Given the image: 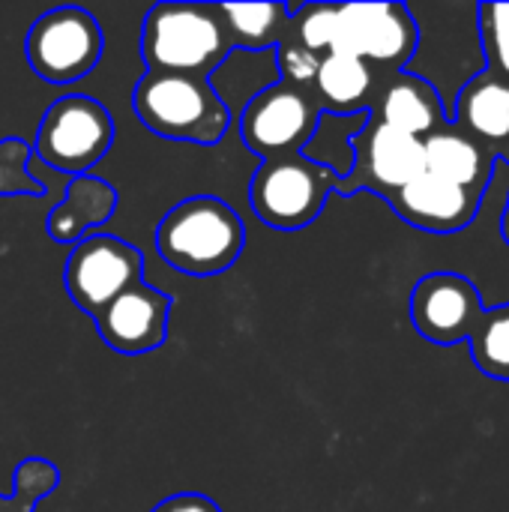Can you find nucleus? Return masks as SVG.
I'll list each match as a JSON object with an SVG mask.
<instances>
[{
  "instance_id": "nucleus-8",
  "label": "nucleus",
  "mask_w": 509,
  "mask_h": 512,
  "mask_svg": "<svg viewBox=\"0 0 509 512\" xmlns=\"http://www.w3.org/2000/svg\"><path fill=\"white\" fill-rule=\"evenodd\" d=\"M321 108L312 96V90L294 87L288 81H279L267 90H261L240 114V138L243 144L261 156V162L285 159L303 153L306 141L312 138L318 126Z\"/></svg>"
},
{
  "instance_id": "nucleus-16",
  "label": "nucleus",
  "mask_w": 509,
  "mask_h": 512,
  "mask_svg": "<svg viewBox=\"0 0 509 512\" xmlns=\"http://www.w3.org/2000/svg\"><path fill=\"white\" fill-rule=\"evenodd\" d=\"M114 207H117V192L111 183L93 174L72 177L63 201L48 213L45 231L54 243L75 246L78 240L93 234V228L105 225L114 216Z\"/></svg>"
},
{
  "instance_id": "nucleus-13",
  "label": "nucleus",
  "mask_w": 509,
  "mask_h": 512,
  "mask_svg": "<svg viewBox=\"0 0 509 512\" xmlns=\"http://www.w3.org/2000/svg\"><path fill=\"white\" fill-rule=\"evenodd\" d=\"M483 195H474L456 183H447L444 177L423 171L417 174L405 189H399L390 198V207L399 219L420 231L432 234H456L468 228L480 213Z\"/></svg>"
},
{
  "instance_id": "nucleus-14",
  "label": "nucleus",
  "mask_w": 509,
  "mask_h": 512,
  "mask_svg": "<svg viewBox=\"0 0 509 512\" xmlns=\"http://www.w3.org/2000/svg\"><path fill=\"white\" fill-rule=\"evenodd\" d=\"M369 114L417 141L429 138L447 123L438 90L426 78L411 72L381 75Z\"/></svg>"
},
{
  "instance_id": "nucleus-2",
  "label": "nucleus",
  "mask_w": 509,
  "mask_h": 512,
  "mask_svg": "<svg viewBox=\"0 0 509 512\" xmlns=\"http://www.w3.org/2000/svg\"><path fill=\"white\" fill-rule=\"evenodd\" d=\"M246 246L243 219L213 195H195L165 213L156 228V252L186 276H216L234 267Z\"/></svg>"
},
{
  "instance_id": "nucleus-5",
  "label": "nucleus",
  "mask_w": 509,
  "mask_h": 512,
  "mask_svg": "<svg viewBox=\"0 0 509 512\" xmlns=\"http://www.w3.org/2000/svg\"><path fill=\"white\" fill-rule=\"evenodd\" d=\"M336 183V174L297 153L261 162L249 186V201L264 225L276 231H300L324 213Z\"/></svg>"
},
{
  "instance_id": "nucleus-22",
  "label": "nucleus",
  "mask_w": 509,
  "mask_h": 512,
  "mask_svg": "<svg viewBox=\"0 0 509 512\" xmlns=\"http://www.w3.org/2000/svg\"><path fill=\"white\" fill-rule=\"evenodd\" d=\"M60 486V471L45 459H24L12 474V495L3 501L0 512H33L36 501L51 495Z\"/></svg>"
},
{
  "instance_id": "nucleus-4",
  "label": "nucleus",
  "mask_w": 509,
  "mask_h": 512,
  "mask_svg": "<svg viewBox=\"0 0 509 512\" xmlns=\"http://www.w3.org/2000/svg\"><path fill=\"white\" fill-rule=\"evenodd\" d=\"M111 144H114V120L108 108L90 96L72 93V96H60L45 111L33 141V156L60 174L84 177L90 174L93 165H99V159L111 150Z\"/></svg>"
},
{
  "instance_id": "nucleus-6",
  "label": "nucleus",
  "mask_w": 509,
  "mask_h": 512,
  "mask_svg": "<svg viewBox=\"0 0 509 512\" xmlns=\"http://www.w3.org/2000/svg\"><path fill=\"white\" fill-rule=\"evenodd\" d=\"M420 42V27L405 3H339L333 51L354 54L378 75L405 72Z\"/></svg>"
},
{
  "instance_id": "nucleus-18",
  "label": "nucleus",
  "mask_w": 509,
  "mask_h": 512,
  "mask_svg": "<svg viewBox=\"0 0 509 512\" xmlns=\"http://www.w3.org/2000/svg\"><path fill=\"white\" fill-rule=\"evenodd\" d=\"M381 75L354 54L333 51L318 63L312 96L324 114H363L369 111Z\"/></svg>"
},
{
  "instance_id": "nucleus-1",
  "label": "nucleus",
  "mask_w": 509,
  "mask_h": 512,
  "mask_svg": "<svg viewBox=\"0 0 509 512\" xmlns=\"http://www.w3.org/2000/svg\"><path fill=\"white\" fill-rule=\"evenodd\" d=\"M147 72L210 78L234 51L216 3H156L141 27Z\"/></svg>"
},
{
  "instance_id": "nucleus-12",
  "label": "nucleus",
  "mask_w": 509,
  "mask_h": 512,
  "mask_svg": "<svg viewBox=\"0 0 509 512\" xmlns=\"http://www.w3.org/2000/svg\"><path fill=\"white\" fill-rule=\"evenodd\" d=\"M168 315L171 297L147 282H135L123 294H117L102 312H96L93 324L111 351L138 357L162 348L168 336Z\"/></svg>"
},
{
  "instance_id": "nucleus-15",
  "label": "nucleus",
  "mask_w": 509,
  "mask_h": 512,
  "mask_svg": "<svg viewBox=\"0 0 509 512\" xmlns=\"http://www.w3.org/2000/svg\"><path fill=\"white\" fill-rule=\"evenodd\" d=\"M495 162H498L495 153L474 135L462 132L456 123H444L438 132L423 138L426 171H432V174L444 177L447 183H456L474 195H486Z\"/></svg>"
},
{
  "instance_id": "nucleus-21",
  "label": "nucleus",
  "mask_w": 509,
  "mask_h": 512,
  "mask_svg": "<svg viewBox=\"0 0 509 512\" xmlns=\"http://www.w3.org/2000/svg\"><path fill=\"white\" fill-rule=\"evenodd\" d=\"M471 357L486 378L509 381V303L486 309L477 333L468 339Z\"/></svg>"
},
{
  "instance_id": "nucleus-24",
  "label": "nucleus",
  "mask_w": 509,
  "mask_h": 512,
  "mask_svg": "<svg viewBox=\"0 0 509 512\" xmlns=\"http://www.w3.org/2000/svg\"><path fill=\"white\" fill-rule=\"evenodd\" d=\"M30 156L33 150L21 138L0 141V195H33V198L45 195L39 180H33L27 171Z\"/></svg>"
},
{
  "instance_id": "nucleus-17",
  "label": "nucleus",
  "mask_w": 509,
  "mask_h": 512,
  "mask_svg": "<svg viewBox=\"0 0 509 512\" xmlns=\"http://www.w3.org/2000/svg\"><path fill=\"white\" fill-rule=\"evenodd\" d=\"M462 132L483 141L495 156L509 144V84L489 69L477 72L456 99V120Z\"/></svg>"
},
{
  "instance_id": "nucleus-23",
  "label": "nucleus",
  "mask_w": 509,
  "mask_h": 512,
  "mask_svg": "<svg viewBox=\"0 0 509 512\" xmlns=\"http://www.w3.org/2000/svg\"><path fill=\"white\" fill-rule=\"evenodd\" d=\"M480 39L486 69L509 84V3H480Z\"/></svg>"
},
{
  "instance_id": "nucleus-3",
  "label": "nucleus",
  "mask_w": 509,
  "mask_h": 512,
  "mask_svg": "<svg viewBox=\"0 0 509 512\" xmlns=\"http://www.w3.org/2000/svg\"><path fill=\"white\" fill-rule=\"evenodd\" d=\"M138 120L171 141L213 147L231 129V114L207 78L180 72H144L132 90Z\"/></svg>"
},
{
  "instance_id": "nucleus-27",
  "label": "nucleus",
  "mask_w": 509,
  "mask_h": 512,
  "mask_svg": "<svg viewBox=\"0 0 509 512\" xmlns=\"http://www.w3.org/2000/svg\"><path fill=\"white\" fill-rule=\"evenodd\" d=\"M495 159H504V162H507V165H509V144H507V147H504V150H498V156H495Z\"/></svg>"
},
{
  "instance_id": "nucleus-26",
  "label": "nucleus",
  "mask_w": 509,
  "mask_h": 512,
  "mask_svg": "<svg viewBox=\"0 0 509 512\" xmlns=\"http://www.w3.org/2000/svg\"><path fill=\"white\" fill-rule=\"evenodd\" d=\"M501 234H504V240L509 243V198H507V207H504V216H501Z\"/></svg>"
},
{
  "instance_id": "nucleus-20",
  "label": "nucleus",
  "mask_w": 509,
  "mask_h": 512,
  "mask_svg": "<svg viewBox=\"0 0 509 512\" xmlns=\"http://www.w3.org/2000/svg\"><path fill=\"white\" fill-rule=\"evenodd\" d=\"M366 120H369V111H363V114H324L321 111L315 132L303 147V156L309 162L327 168L339 180H345L354 165L351 141L366 126Z\"/></svg>"
},
{
  "instance_id": "nucleus-7",
  "label": "nucleus",
  "mask_w": 509,
  "mask_h": 512,
  "mask_svg": "<svg viewBox=\"0 0 509 512\" xmlns=\"http://www.w3.org/2000/svg\"><path fill=\"white\" fill-rule=\"evenodd\" d=\"M105 48L102 30L87 9L60 6L39 15L27 33L24 54L48 84H72L93 72Z\"/></svg>"
},
{
  "instance_id": "nucleus-11",
  "label": "nucleus",
  "mask_w": 509,
  "mask_h": 512,
  "mask_svg": "<svg viewBox=\"0 0 509 512\" xmlns=\"http://www.w3.org/2000/svg\"><path fill=\"white\" fill-rule=\"evenodd\" d=\"M486 315L480 288L462 273H429L414 285L411 321L432 345L468 342Z\"/></svg>"
},
{
  "instance_id": "nucleus-19",
  "label": "nucleus",
  "mask_w": 509,
  "mask_h": 512,
  "mask_svg": "<svg viewBox=\"0 0 509 512\" xmlns=\"http://www.w3.org/2000/svg\"><path fill=\"white\" fill-rule=\"evenodd\" d=\"M234 51H270L279 45L288 21V3H216Z\"/></svg>"
},
{
  "instance_id": "nucleus-9",
  "label": "nucleus",
  "mask_w": 509,
  "mask_h": 512,
  "mask_svg": "<svg viewBox=\"0 0 509 512\" xmlns=\"http://www.w3.org/2000/svg\"><path fill=\"white\" fill-rule=\"evenodd\" d=\"M351 150H354L351 174L336 183V192L342 195H357L366 189L390 201L399 189H405L417 174L426 171L423 141L375 120L372 114L366 126L354 135Z\"/></svg>"
},
{
  "instance_id": "nucleus-25",
  "label": "nucleus",
  "mask_w": 509,
  "mask_h": 512,
  "mask_svg": "<svg viewBox=\"0 0 509 512\" xmlns=\"http://www.w3.org/2000/svg\"><path fill=\"white\" fill-rule=\"evenodd\" d=\"M153 512H222L219 504H213L207 495H195V492H183L174 498H165L162 504H156Z\"/></svg>"
},
{
  "instance_id": "nucleus-10",
  "label": "nucleus",
  "mask_w": 509,
  "mask_h": 512,
  "mask_svg": "<svg viewBox=\"0 0 509 512\" xmlns=\"http://www.w3.org/2000/svg\"><path fill=\"white\" fill-rule=\"evenodd\" d=\"M141 252L114 234H87L78 240L66 261V294L90 318L102 312L117 294L141 282Z\"/></svg>"
}]
</instances>
